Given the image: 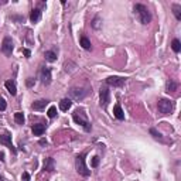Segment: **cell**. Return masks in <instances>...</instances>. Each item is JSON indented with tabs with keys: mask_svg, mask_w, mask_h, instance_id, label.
Wrapping results in <instances>:
<instances>
[{
	"mask_svg": "<svg viewBox=\"0 0 181 181\" xmlns=\"http://www.w3.org/2000/svg\"><path fill=\"white\" fill-rule=\"evenodd\" d=\"M47 105H48V100L47 99H40V100H35L34 103L31 105V108H33L34 111H44Z\"/></svg>",
	"mask_w": 181,
	"mask_h": 181,
	"instance_id": "8fae6325",
	"label": "cell"
},
{
	"mask_svg": "<svg viewBox=\"0 0 181 181\" xmlns=\"http://www.w3.org/2000/svg\"><path fill=\"white\" fill-rule=\"evenodd\" d=\"M88 94V89L86 88H71L70 89V96L72 98V99L75 100H81L84 99L85 96H86Z\"/></svg>",
	"mask_w": 181,
	"mask_h": 181,
	"instance_id": "5b68a950",
	"label": "cell"
},
{
	"mask_svg": "<svg viewBox=\"0 0 181 181\" xmlns=\"http://www.w3.org/2000/svg\"><path fill=\"white\" fill-rule=\"evenodd\" d=\"M99 98H100V106L106 108L109 100H111V92H109V88L108 86H102L99 92Z\"/></svg>",
	"mask_w": 181,
	"mask_h": 181,
	"instance_id": "8992f818",
	"label": "cell"
},
{
	"mask_svg": "<svg viewBox=\"0 0 181 181\" xmlns=\"http://www.w3.org/2000/svg\"><path fill=\"white\" fill-rule=\"evenodd\" d=\"M41 18V10L40 9H34V10H31L30 13V20H31V23H37V21H40Z\"/></svg>",
	"mask_w": 181,
	"mask_h": 181,
	"instance_id": "5bb4252c",
	"label": "cell"
},
{
	"mask_svg": "<svg viewBox=\"0 0 181 181\" xmlns=\"http://www.w3.org/2000/svg\"><path fill=\"white\" fill-rule=\"evenodd\" d=\"M1 51L6 54V55H12V53H13V41H12V38H10L9 35L4 37L3 41H1Z\"/></svg>",
	"mask_w": 181,
	"mask_h": 181,
	"instance_id": "52a82bcc",
	"label": "cell"
},
{
	"mask_svg": "<svg viewBox=\"0 0 181 181\" xmlns=\"http://www.w3.org/2000/svg\"><path fill=\"white\" fill-rule=\"evenodd\" d=\"M157 106H158V112L163 113V115H170V113L173 112V109H174L173 102L169 99H160Z\"/></svg>",
	"mask_w": 181,
	"mask_h": 181,
	"instance_id": "277c9868",
	"label": "cell"
},
{
	"mask_svg": "<svg viewBox=\"0 0 181 181\" xmlns=\"http://www.w3.org/2000/svg\"><path fill=\"white\" fill-rule=\"evenodd\" d=\"M72 119L75 120L76 125L82 126L85 132H91V123H89V120H88L86 115H85L82 111H75V112H74V113H72Z\"/></svg>",
	"mask_w": 181,
	"mask_h": 181,
	"instance_id": "7a4b0ae2",
	"label": "cell"
},
{
	"mask_svg": "<svg viewBox=\"0 0 181 181\" xmlns=\"http://www.w3.org/2000/svg\"><path fill=\"white\" fill-rule=\"evenodd\" d=\"M14 120H16V123H17V125H23V123H24L23 112H16V113H14Z\"/></svg>",
	"mask_w": 181,
	"mask_h": 181,
	"instance_id": "7402d4cb",
	"label": "cell"
},
{
	"mask_svg": "<svg viewBox=\"0 0 181 181\" xmlns=\"http://www.w3.org/2000/svg\"><path fill=\"white\" fill-rule=\"evenodd\" d=\"M55 116H57V108H55V106H51V108L48 109V117H50V119H54Z\"/></svg>",
	"mask_w": 181,
	"mask_h": 181,
	"instance_id": "cb8c5ba5",
	"label": "cell"
},
{
	"mask_svg": "<svg viewBox=\"0 0 181 181\" xmlns=\"http://www.w3.org/2000/svg\"><path fill=\"white\" fill-rule=\"evenodd\" d=\"M166 88H167V92H175V91H177V88H178V85H177V82H174L173 79H169Z\"/></svg>",
	"mask_w": 181,
	"mask_h": 181,
	"instance_id": "ffe728a7",
	"label": "cell"
},
{
	"mask_svg": "<svg viewBox=\"0 0 181 181\" xmlns=\"http://www.w3.org/2000/svg\"><path fill=\"white\" fill-rule=\"evenodd\" d=\"M173 13L177 20H181V6L180 4H173Z\"/></svg>",
	"mask_w": 181,
	"mask_h": 181,
	"instance_id": "603a6c76",
	"label": "cell"
},
{
	"mask_svg": "<svg viewBox=\"0 0 181 181\" xmlns=\"http://www.w3.org/2000/svg\"><path fill=\"white\" fill-rule=\"evenodd\" d=\"M21 181H30V174L27 171H24L23 175H21Z\"/></svg>",
	"mask_w": 181,
	"mask_h": 181,
	"instance_id": "f1b7e54d",
	"label": "cell"
},
{
	"mask_svg": "<svg viewBox=\"0 0 181 181\" xmlns=\"http://www.w3.org/2000/svg\"><path fill=\"white\" fill-rule=\"evenodd\" d=\"M6 108H7L6 100H4L3 98H1V96H0V111H6Z\"/></svg>",
	"mask_w": 181,
	"mask_h": 181,
	"instance_id": "4316f807",
	"label": "cell"
},
{
	"mask_svg": "<svg viewBox=\"0 0 181 181\" xmlns=\"http://www.w3.org/2000/svg\"><path fill=\"white\" fill-rule=\"evenodd\" d=\"M26 84H27V86H33V85H34V84H35V81H34V79H33V78H29Z\"/></svg>",
	"mask_w": 181,
	"mask_h": 181,
	"instance_id": "f546056e",
	"label": "cell"
},
{
	"mask_svg": "<svg viewBox=\"0 0 181 181\" xmlns=\"http://www.w3.org/2000/svg\"><path fill=\"white\" fill-rule=\"evenodd\" d=\"M98 164H99V157H98V156L92 157V163H91V166L95 169V167H98Z\"/></svg>",
	"mask_w": 181,
	"mask_h": 181,
	"instance_id": "83f0119b",
	"label": "cell"
},
{
	"mask_svg": "<svg viewBox=\"0 0 181 181\" xmlns=\"http://www.w3.org/2000/svg\"><path fill=\"white\" fill-rule=\"evenodd\" d=\"M0 181H4V180H3V177H1V175H0Z\"/></svg>",
	"mask_w": 181,
	"mask_h": 181,
	"instance_id": "836d02e7",
	"label": "cell"
},
{
	"mask_svg": "<svg viewBox=\"0 0 181 181\" xmlns=\"http://www.w3.org/2000/svg\"><path fill=\"white\" fill-rule=\"evenodd\" d=\"M71 106H72V102H71V99H68V98L59 100V109H61V111L67 112L68 109H71Z\"/></svg>",
	"mask_w": 181,
	"mask_h": 181,
	"instance_id": "e0dca14e",
	"label": "cell"
},
{
	"mask_svg": "<svg viewBox=\"0 0 181 181\" xmlns=\"http://www.w3.org/2000/svg\"><path fill=\"white\" fill-rule=\"evenodd\" d=\"M0 161H4V153L0 152Z\"/></svg>",
	"mask_w": 181,
	"mask_h": 181,
	"instance_id": "1f68e13d",
	"label": "cell"
},
{
	"mask_svg": "<svg viewBox=\"0 0 181 181\" xmlns=\"http://www.w3.org/2000/svg\"><path fill=\"white\" fill-rule=\"evenodd\" d=\"M40 144H43V146H44V144H47V140H44V139H41V140H40Z\"/></svg>",
	"mask_w": 181,
	"mask_h": 181,
	"instance_id": "d6a6232c",
	"label": "cell"
},
{
	"mask_svg": "<svg viewBox=\"0 0 181 181\" xmlns=\"http://www.w3.org/2000/svg\"><path fill=\"white\" fill-rule=\"evenodd\" d=\"M113 116L116 117V119H119V120H125V113H123L122 106L119 105V103H116L115 108H113Z\"/></svg>",
	"mask_w": 181,
	"mask_h": 181,
	"instance_id": "7c38bea8",
	"label": "cell"
},
{
	"mask_svg": "<svg viewBox=\"0 0 181 181\" xmlns=\"http://www.w3.org/2000/svg\"><path fill=\"white\" fill-rule=\"evenodd\" d=\"M23 53H24V55H26L27 58H29L30 55H31V53H30V50H27V48H24V50H23Z\"/></svg>",
	"mask_w": 181,
	"mask_h": 181,
	"instance_id": "4dcf8cb0",
	"label": "cell"
},
{
	"mask_svg": "<svg viewBox=\"0 0 181 181\" xmlns=\"http://www.w3.org/2000/svg\"><path fill=\"white\" fill-rule=\"evenodd\" d=\"M133 10H134V14L137 16V18H139V21L141 24H149L152 21V14H150L149 9L144 4H134Z\"/></svg>",
	"mask_w": 181,
	"mask_h": 181,
	"instance_id": "6da1fadb",
	"label": "cell"
},
{
	"mask_svg": "<svg viewBox=\"0 0 181 181\" xmlns=\"http://www.w3.org/2000/svg\"><path fill=\"white\" fill-rule=\"evenodd\" d=\"M44 170L45 171H54L55 170V163H54L53 157L45 158V161H44Z\"/></svg>",
	"mask_w": 181,
	"mask_h": 181,
	"instance_id": "9a60e30c",
	"label": "cell"
},
{
	"mask_svg": "<svg viewBox=\"0 0 181 181\" xmlns=\"http://www.w3.org/2000/svg\"><path fill=\"white\" fill-rule=\"evenodd\" d=\"M44 58L47 59L48 62H54V61H57V51H55V50L45 51V53H44Z\"/></svg>",
	"mask_w": 181,
	"mask_h": 181,
	"instance_id": "2e32d148",
	"label": "cell"
},
{
	"mask_svg": "<svg viewBox=\"0 0 181 181\" xmlns=\"http://www.w3.org/2000/svg\"><path fill=\"white\" fill-rule=\"evenodd\" d=\"M171 48H173V51H174V53H180V51H181V43H180V40L174 38V40H173V43H171Z\"/></svg>",
	"mask_w": 181,
	"mask_h": 181,
	"instance_id": "44dd1931",
	"label": "cell"
},
{
	"mask_svg": "<svg viewBox=\"0 0 181 181\" xmlns=\"http://www.w3.org/2000/svg\"><path fill=\"white\" fill-rule=\"evenodd\" d=\"M0 144L7 146L10 150H12L13 154L17 153V150L14 149V146H13V143H12V136H10V134H3V136H0Z\"/></svg>",
	"mask_w": 181,
	"mask_h": 181,
	"instance_id": "30bf717a",
	"label": "cell"
},
{
	"mask_svg": "<svg viewBox=\"0 0 181 181\" xmlns=\"http://www.w3.org/2000/svg\"><path fill=\"white\" fill-rule=\"evenodd\" d=\"M79 44H81V47L84 48V50H91V41H89V38L85 37V35H82V37H81Z\"/></svg>",
	"mask_w": 181,
	"mask_h": 181,
	"instance_id": "d6986e66",
	"label": "cell"
},
{
	"mask_svg": "<svg viewBox=\"0 0 181 181\" xmlns=\"http://www.w3.org/2000/svg\"><path fill=\"white\" fill-rule=\"evenodd\" d=\"M125 78L122 76H109V78H106V84L108 85H111V86H116V88H120L125 85Z\"/></svg>",
	"mask_w": 181,
	"mask_h": 181,
	"instance_id": "9c48e42d",
	"label": "cell"
},
{
	"mask_svg": "<svg viewBox=\"0 0 181 181\" xmlns=\"http://www.w3.org/2000/svg\"><path fill=\"white\" fill-rule=\"evenodd\" d=\"M4 86H6V89L10 92V95L14 96V95L17 94V88H16V84H14L13 81H6L4 82Z\"/></svg>",
	"mask_w": 181,
	"mask_h": 181,
	"instance_id": "ac0fdd59",
	"label": "cell"
},
{
	"mask_svg": "<svg viewBox=\"0 0 181 181\" xmlns=\"http://www.w3.org/2000/svg\"><path fill=\"white\" fill-rule=\"evenodd\" d=\"M31 130H33L34 136H43L44 132H45V126L41 125V123H37V125H34V126L31 128Z\"/></svg>",
	"mask_w": 181,
	"mask_h": 181,
	"instance_id": "4fadbf2b",
	"label": "cell"
},
{
	"mask_svg": "<svg viewBox=\"0 0 181 181\" xmlns=\"http://www.w3.org/2000/svg\"><path fill=\"white\" fill-rule=\"evenodd\" d=\"M40 79L44 85H50L51 84V70L48 67H43L40 71Z\"/></svg>",
	"mask_w": 181,
	"mask_h": 181,
	"instance_id": "ba28073f",
	"label": "cell"
},
{
	"mask_svg": "<svg viewBox=\"0 0 181 181\" xmlns=\"http://www.w3.org/2000/svg\"><path fill=\"white\" fill-rule=\"evenodd\" d=\"M100 20H99V17H95L94 18V21H92V27H94V29H99L100 27Z\"/></svg>",
	"mask_w": 181,
	"mask_h": 181,
	"instance_id": "484cf974",
	"label": "cell"
},
{
	"mask_svg": "<svg viewBox=\"0 0 181 181\" xmlns=\"http://www.w3.org/2000/svg\"><path fill=\"white\" fill-rule=\"evenodd\" d=\"M150 134H153V137H154V139H158V140H161V134L158 133L156 129H150Z\"/></svg>",
	"mask_w": 181,
	"mask_h": 181,
	"instance_id": "d4e9b609",
	"label": "cell"
},
{
	"mask_svg": "<svg viewBox=\"0 0 181 181\" xmlns=\"http://www.w3.org/2000/svg\"><path fill=\"white\" fill-rule=\"evenodd\" d=\"M75 167H76L78 174L82 175V177H89V175H91V170L88 169L86 164H85V154H79V156H76Z\"/></svg>",
	"mask_w": 181,
	"mask_h": 181,
	"instance_id": "3957f363",
	"label": "cell"
}]
</instances>
